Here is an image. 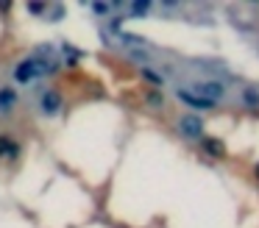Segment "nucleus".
<instances>
[{"label": "nucleus", "instance_id": "1", "mask_svg": "<svg viewBox=\"0 0 259 228\" xmlns=\"http://www.w3.org/2000/svg\"><path fill=\"white\" fill-rule=\"evenodd\" d=\"M179 125H181V131L187 133V136H201V120L198 117H181L179 120Z\"/></svg>", "mask_w": 259, "mask_h": 228}]
</instances>
